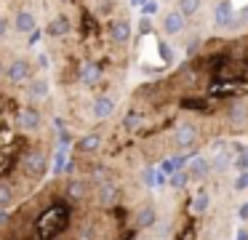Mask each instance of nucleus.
<instances>
[{"mask_svg": "<svg viewBox=\"0 0 248 240\" xmlns=\"http://www.w3.org/2000/svg\"><path fill=\"white\" fill-rule=\"evenodd\" d=\"M128 0H40V37L48 56L56 112L91 131L99 96H118L131 59Z\"/></svg>", "mask_w": 248, "mask_h": 240, "instance_id": "obj_1", "label": "nucleus"}, {"mask_svg": "<svg viewBox=\"0 0 248 240\" xmlns=\"http://www.w3.org/2000/svg\"><path fill=\"white\" fill-rule=\"evenodd\" d=\"M11 43H0V211H11L46 181L62 131L48 75L8 80Z\"/></svg>", "mask_w": 248, "mask_h": 240, "instance_id": "obj_2", "label": "nucleus"}, {"mask_svg": "<svg viewBox=\"0 0 248 240\" xmlns=\"http://www.w3.org/2000/svg\"><path fill=\"white\" fill-rule=\"evenodd\" d=\"M93 208L91 179L59 174L8 211L0 240H83Z\"/></svg>", "mask_w": 248, "mask_h": 240, "instance_id": "obj_3", "label": "nucleus"}, {"mask_svg": "<svg viewBox=\"0 0 248 240\" xmlns=\"http://www.w3.org/2000/svg\"><path fill=\"white\" fill-rule=\"evenodd\" d=\"M24 11L40 14V0H0V43L19 40L14 32V21Z\"/></svg>", "mask_w": 248, "mask_h": 240, "instance_id": "obj_4", "label": "nucleus"}, {"mask_svg": "<svg viewBox=\"0 0 248 240\" xmlns=\"http://www.w3.org/2000/svg\"><path fill=\"white\" fill-rule=\"evenodd\" d=\"M224 117L232 131H246L248 128V96L240 94L235 99H230V104L224 110Z\"/></svg>", "mask_w": 248, "mask_h": 240, "instance_id": "obj_5", "label": "nucleus"}, {"mask_svg": "<svg viewBox=\"0 0 248 240\" xmlns=\"http://www.w3.org/2000/svg\"><path fill=\"white\" fill-rule=\"evenodd\" d=\"M198 142H200V131L187 120L179 123V126L173 128V133H171V147H176V149H195Z\"/></svg>", "mask_w": 248, "mask_h": 240, "instance_id": "obj_6", "label": "nucleus"}, {"mask_svg": "<svg viewBox=\"0 0 248 240\" xmlns=\"http://www.w3.org/2000/svg\"><path fill=\"white\" fill-rule=\"evenodd\" d=\"M173 101H176L184 112H200V115H208V112L214 110V99H208V96L200 94V91H195V94H179Z\"/></svg>", "mask_w": 248, "mask_h": 240, "instance_id": "obj_7", "label": "nucleus"}, {"mask_svg": "<svg viewBox=\"0 0 248 240\" xmlns=\"http://www.w3.org/2000/svg\"><path fill=\"white\" fill-rule=\"evenodd\" d=\"M104 152V136L99 128H91L88 133H83L75 142V155H83V158H91V155H102Z\"/></svg>", "mask_w": 248, "mask_h": 240, "instance_id": "obj_8", "label": "nucleus"}, {"mask_svg": "<svg viewBox=\"0 0 248 240\" xmlns=\"http://www.w3.org/2000/svg\"><path fill=\"white\" fill-rule=\"evenodd\" d=\"M134 224L141 229V232L155 227V224H157V211H155V206H152V203H141V206L134 211Z\"/></svg>", "mask_w": 248, "mask_h": 240, "instance_id": "obj_9", "label": "nucleus"}, {"mask_svg": "<svg viewBox=\"0 0 248 240\" xmlns=\"http://www.w3.org/2000/svg\"><path fill=\"white\" fill-rule=\"evenodd\" d=\"M232 19H235V8H232V3H230V0H219V3H216V11H214L216 27H224V30H230Z\"/></svg>", "mask_w": 248, "mask_h": 240, "instance_id": "obj_10", "label": "nucleus"}, {"mask_svg": "<svg viewBox=\"0 0 248 240\" xmlns=\"http://www.w3.org/2000/svg\"><path fill=\"white\" fill-rule=\"evenodd\" d=\"M184 16L182 11H171V14L163 16V30H166V35H179V32H184Z\"/></svg>", "mask_w": 248, "mask_h": 240, "instance_id": "obj_11", "label": "nucleus"}, {"mask_svg": "<svg viewBox=\"0 0 248 240\" xmlns=\"http://www.w3.org/2000/svg\"><path fill=\"white\" fill-rule=\"evenodd\" d=\"M211 171H214V165H211V160L208 158H192V165H189V176H192V179H208V174Z\"/></svg>", "mask_w": 248, "mask_h": 240, "instance_id": "obj_12", "label": "nucleus"}, {"mask_svg": "<svg viewBox=\"0 0 248 240\" xmlns=\"http://www.w3.org/2000/svg\"><path fill=\"white\" fill-rule=\"evenodd\" d=\"M211 165H214V171H227V168H232V152L221 149V152L216 155L214 160H211Z\"/></svg>", "mask_w": 248, "mask_h": 240, "instance_id": "obj_13", "label": "nucleus"}, {"mask_svg": "<svg viewBox=\"0 0 248 240\" xmlns=\"http://www.w3.org/2000/svg\"><path fill=\"white\" fill-rule=\"evenodd\" d=\"M200 5H203V0H179V11H182L184 19H189V16L198 14Z\"/></svg>", "mask_w": 248, "mask_h": 240, "instance_id": "obj_14", "label": "nucleus"}, {"mask_svg": "<svg viewBox=\"0 0 248 240\" xmlns=\"http://www.w3.org/2000/svg\"><path fill=\"white\" fill-rule=\"evenodd\" d=\"M171 187L173 190H184V187H187V181H189V171H184V168H179V171H173L171 174Z\"/></svg>", "mask_w": 248, "mask_h": 240, "instance_id": "obj_15", "label": "nucleus"}, {"mask_svg": "<svg viewBox=\"0 0 248 240\" xmlns=\"http://www.w3.org/2000/svg\"><path fill=\"white\" fill-rule=\"evenodd\" d=\"M208 206H211L208 192H205V190H200V192H198V197L192 200V208H195L198 213H205V211H208Z\"/></svg>", "mask_w": 248, "mask_h": 240, "instance_id": "obj_16", "label": "nucleus"}, {"mask_svg": "<svg viewBox=\"0 0 248 240\" xmlns=\"http://www.w3.org/2000/svg\"><path fill=\"white\" fill-rule=\"evenodd\" d=\"M176 240H198V229H195V224L189 222V219L184 222V227L176 232Z\"/></svg>", "mask_w": 248, "mask_h": 240, "instance_id": "obj_17", "label": "nucleus"}, {"mask_svg": "<svg viewBox=\"0 0 248 240\" xmlns=\"http://www.w3.org/2000/svg\"><path fill=\"white\" fill-rule=\"evenodd\" d=\"M248 24V5H243L240 11H235V19H232L230 30H243Z\"/></svg>", "mask_w": 248, "mask_h": 240, "instance_id": "obj_18", "label": "nucleus"}, {"mask_svg": "<svg viewBox=\"0 0 248 240\" xmlns=\"http://www.w3.org/2000/svg\"><path fill=\"white\" fill-rule=\"evenodd\" d=\"M232 165H235L237 174H240V171H248V149H240V152L232 158Z\"/></svg>", "mask_w": 248, "mask_h": 240, "instance_id": "obj_19", "label": "nucleus"}, {"mask_svg": "<svg viewBox=\"0 0 248 240\" xmlns=\"http://www.w3.org/2000/svg\"><path fill=\"white\" fill-rule=\"evenodd\" d=\"M235 192H243V190H248V171H240V176L235 179V187H232Z\"/></svg>", "mask_w": 248, "mask_h": 240, "instance_id": "obj_20", "label": "nucleus"}, {"mask_svg": "<svg viewBox=\"0 0 248 240\" xmlns=\"http://www.w3.org/2000/svg\"><path fill=\"white\" fill-rule=\"evenodd\" d=\"M157 51H160V59H163L166 64H171V62H173V53H171V48H168L166 43H157Z\"/></svg>", "mask_w": 248, "mask_h": 240, "instance_id": "obj_21", "label": "nucleus"}, {"mask_svg": "<svg viewBox=\"0 0 248 240\" xmlns=\"http://www.w3.org/2000/svg\"><path fill=\"white\" fill-rule=\"evenodd\" d=\"M160 171L168 176V174H173V171H179V168H176V163H173V158H166V160L160 163Z\"/></svg>", "mask_w": 248, "mask_h": 240, "instance_id": "obj_22", "label": "nucleus"}, {"mask_svg": "<svg viewBox=\"0 0 248 240\" xmlns=\"http://www.w3.org/2000/svg\"><path fill=\"white\" fill-rule=\"evenodd\" d=\"M155 184H157V187H166V184H168V176L163 174V171H157V174H155Z\"/></svg>", "mask_w": 248, "mask_h": 240, "instance_id": "obj_23", "label": "nucleus"}, {"mask_svg": "<svg viewBox=\"0 0 248 240\" xmlns=\"http://www.w3.org/2000/svg\"><path fill=\"white\" fill-rule=\"evenodd\" d=\"M150 30H152V27H150V19L144 16V19H141V24H139V32H141V35H147Z\"/></svg>", "mask_w": 248, "mask_h": 240, "instance_id": "obj_24", "label": "nucleus"}, {"mask_svg": "<svg viewBox=\"0 0 248 240\" xmlns=\"http://www.w3.org/2000/svg\"><path fill=\"white\" fill-rule=\"evenodd\" d=\"M157 11V3H144V8H141V14H155Z\"/></svg>", "mask_w": 248, "mask_h": 240, "instance_id": "obj_25", "label": "nucleus"}, {"mask_svg": "<svg viewBox=\"0 0 248 240\" xmlns=\"http://www.w3.org/2000/svg\"><path fill=\"white\" fill-rule=\"evenodd\" d=\"M237 216H240L243 222H248V203H243V206H240V211H237Z\"/></svg>", "mask_w": 248, "mask_h": 240, "instance_id": "obj_26", "label": "nucleus"}, {"mask_svg": "<svg viewBox=\"0 0 248 240\" xmlns=\"http://www.w3.org/2000/svg\"><path fill=\"white\" fill-rule=\"evenodd\" d=\"M235 240H248V229H237Z\"/></svg>", "mask_w": 248, "mask_h": 240, "instance_id": "obj_27", "label": "nucleus"}, {"mask_svg": "<svg viewBox=\"0 0 248 240\" xmlns=\"http://www.w3.org/2000/svg\"><path fill=\"white\" fill-rule=\"evenodd\" d=\"M128 3H131V5H144L147 0H128Z\"/></svg>", "mask_w": 248, "mask_h": 240, "instance_id": "obj_28", "label": "nucleus"}]
</instances>
